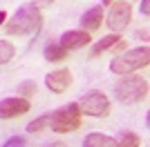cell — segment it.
<instances>
[{
  "label": "cell",
  "mask_w": 150,
  "mask_h": 147,
  "mask_svg": "<svg viewBox=\"0 0 150 147\" xmlns=\"http://www.w3.org/2000/svg\"><path fill=\"white\" fill-rule=\"evenodd\" d=\"M40 27H43L40 11L34 5H27V7H20L13 13V18L7 22L5 31L9 36H31V34H38Z\"/></svg>",
  "instance_id": "obj_1"
},
{
  "label": "cell",
  "mask_w": 150,
  "mask_h": 147,
  "mask_svg": "<svg viewBox=\"0 0 150 147\" xmlns=\"http://www.w3.org/2000/svg\"><path fill=\"white\" fill-rule=\"evenodd\" d=\"M114 96L117 100L123 105H134L141 103L146 96H148V80L141 78V76H128V78H121L114 87Z\"/></svg>",
  "instance_id": "obj_2"
},
{
  "label": "cell",
  "mask_w": 150,
  "mask_h": 147,
  "mask_svg": "<svg viewBox=\"0 0 150 147\" xmlns=\"http://www.w3.org/2000/svg\"><path fill=\"white\" fill-rule=\"evenodd\" d=\"M150 62V49L148 47H137V49H130V51H123L121 56H114V60L110 62V69L114 74H132L137 69L146 67Z\"/></svg>",
  "instance_id": "obj_3"
},
{
  "label": "cell",
  "mask_w": 150,
  "mask_h": 147,
  "mask_svg": "<svg viewBox=\"0 0 150 147\" xmlns=\"http://www.w3.org/2000/svg\"><path fill=\"white\" fill-rule=\"evenodd\" d=\"M50 127L58 134H67V132H76L81 127V109L76 103H69L61 109H56L52 114V123Z\"/></svg>",
  "instance_id": "obj_4"
},
{
  "label": "cell",
  "mask_w": 150,
  "mask_h": 147,
  "mask_svg": "<svg viewBox=\"0 0 150 147\" xmlns=\"http://www.w3.org/2000/svg\"><path fill=\"white\" fill-rule=\"evenodd\" d=\"M79 109L81 114H88V116H108L110 114V100L103 92H88L83 98H79Z\"/></svg>",
  "instance_id": "obj_5"
},
{
  "label": "cell",
  "mask_w": 150,
  "mask_h": 147,
  "mask_svg": "<svg viewBox=\"0 0 150 147\" xmlns=\"http://www.w3.org/2000/svg\"><path fill=\"white\" fill-rule=\"evenodd\" d=\"M132 16V7L130 2H114L110 13H108V27L117 34V31H123V27L130 22Z\"/></svg>",
  "instance_id": "obj_6"
},
{
  "label": "cell",
  "mask_w": 150,
  "mask_h": 147,
  "mask_svg": "<svg viewBox=\"0 0 150 147\" xmlns=\"http://www.w3.org/2000/svg\"><path fill=\"white\" fill-rule=\"evenodd\" d=\"M31 109V105L27 98L23 96H13V98H5L0 100V118H16V116H23Z\"/></svg>",
  "instance_id": "obj_7"
},
{
  "label": "cell",
  "mask_w": 150,
  "mask_h": 147,
  "mask_svg": "<svg viewBox=\"0 0 150 147\" xmlns=\"http://www.w3.org/2000/svg\"><path fill=\"white\" fill-rule=\"evenodd\" d=\"M45 85L50 87L52 92L63 94L72 85V74H69V69H56V71H52V74L45 76Z\"/></svg>",
  "instance_id": "obj_8"
},
{
  "label": "cell",
  "mask_w": 150,
  "mask_h": 147,
  "mask_svg": "<svg viewBox=\"0 0 150 147\" xmlns=\"http://www.w3.org/2000/svg\"><path fill=\"white\" fill-rule=\"evenodd\" d=\"M90 34L88 31H65L61 36V47L65 49V51H72V49H81V47H85V45H90Z\"/></svg>",
  "instance_id": "obj_9"
},
{
  "label": "cell",
  "mask_w": 150,
  "mask_h": 147,
  "mask_svg": "<svg viewBox=\"0 0 150 147\" xmlns=\"http://www.w3.org/2000/svg\"><path fill=\"white\" fill-rule=\"evenodd\" d=\"M101 22H103V7H92V9H88V11L81 16V27L83 31H96L101 27Z\"/></svg>",
  "instance_id": "obj_10"
},
{
  "label": "cell",
  "mask_w": 150,
  "mask_h": 147,
  "mask_svg": "<svg viewBox=\"0 0 150 147\" xmlns=\"http://www.w3.org/2000/svg\"><path fill=\"white\" fill-rule=\"evenodd\" d=\"M121 40H123V38H121L119 34H110V36L101 38L99 43H96L92 49H90V56H92V58H96V56H101L103 51H110V49H114L117 45L121 43Z\"/></svg>",
  "instance_id": "obj_11"
},
{
  "label": "cell",
  "mask_w": 150,
  "mask_h": 147,
  "mask_svg": "<svg viewBox=\"0 0 150 147\" xmlns=\"http://www.w3.org/2000/svg\"><path fill=\"white\" fill-rule=\"evenodd\" d=\"M83 145H85V147H117V145H114V138H112V136L99 134V132L88 134V136H85V141H83Z\"/></svg>",
  "instance_id": "obj_12"
},
{
  "label": "cell",
  "mask_w": 150,
  "mask_h": 147,
  "mask_svg": "<svg viewBox=\"0 0 150 147\" xmlns=\"http://www.w3.org/2000/svg\"><path fill=\"white\" fill-rule=\"evenodd\" d=\"M114 145L117 147H139L141 141H139V136L134 132H121L117 138H114Z\"/></svg>",
  "instance_id": "obj_13"
},
{
  "label": "cell",
  "mask_w": 150,
  "mask_h": 147,
  "mask_svg": "<svg viewBox=\"0 0 150 147\" xmlns=\"http://www.w3.org/2000/svg\"><path fill=\"white\" fill-rule=\"evenodd\" d=\"M67 56V51L61 47V45H56V43H50L47 47H45V58L50 62H58V60H63Z\"/></svg>",
  "instance_id": "obj_14"
},
{
  "label": "cell",
  "mask_w": 150,
  "mask_h": 147,
  "mask_svg": "<svg viewBox=\"0 0 150 147\" xmlns=\"http://www.w3.org/2000/svg\"><path fill=\"white\" fill-rule=\"evenodd\" d=\"M50 123H52V114H43V116H38L36 120H31L29 125H27V132H29V134H38V132H43Z\"/></svg>",
  "instance_id": "obj_15"
},
{
  "label": "cell",
  "mask_w": 150,
  "mask_h": 147,
  "mask_svg": "<svg viewBox=\"0 0 150 147\" xmlns=\"http://www.w3.org/2000/svg\"><path fill=\"white\" fill-rule=\"evenodd\" d=\"M13 56H16V49H13V45L9 43V40H0V65L9 62Z\"/></svg>",
  "instance_id": "obj_16"
},
{
  "label": "cell",
  "mask_w": 150,
  "mask_h": 147,
  "mask_svg": "<svg viewBox=\"0 0 150 147\" xmlns=\"http://www.w3.org/2000/svg\"><path fill=\"white\" fill-rule=\"evenodd\" d=\"M36 89H38L36 80H23V83L16 87V92H18L20 96H34V94H36Z\"/></svg>",
  "instance_id": "obj_17"
},
{
  "label": "cell",
  "mask_w": 150,
  "mask_h": 147,
  "mask_svg": "<svg viewBox=\"0 0 150 147\" xmlns=\"http://www.w3.org/2000/svg\"><path fill=\"white\" fill-rule=\"evenodd\" d=\"M25 145H27L25 136H11V138H9L2 147H25Z\"/></svg>",
  "instance_id": "obj_18"
},
{
  "label": "cell",
  "mask_w": 150,
  "mask_h": 147,
  "mask_svg": "<svg viewBox=\"0 0 150 147\" xmlns=\"http://www.w3.org/2000/svg\"><path fill=\"white\" fill-rule=\"evenodd\" d=\"M52 2H54V0H34V2H31V5L36 7L38 11H40V9H43V7H50Z\"/></svg>",
  "instance_id": "obj_19"
},
{
  "label": "cell",
  "mask_w": 150,
  "mask_h": 147,
  "mask_svg": "<svg viewBox=\"0 0 150 147\" xmlns=\"http://www.w3.org/2000/svg\"><path fill=\"white\" fill-rule=\"evenodd\" d=\"M139 9H141V13H144V16H148V13H150V0H141Z\"/></svg>",
  "instance_id": "obj_20"
},
{
  "label": "cell",
  "mask_w": 150,
  "mask_h": 147,
  "mask_svg": "<svg viewBox=\"0 0 150 147\" xmlns=\"http://www.w3.org/2000/svg\"><path fill=\"white\" fill-rule=\"evenodd\" d=\"M5 20H7V11H0V24L5 22Z\"/></svg>",
  "instance_id": "obj_21"
},
{
  "label": "cell",
  "mask_w": 150,
  "mask_h": 147,
  "mask_svg": "<svg viewBox=\"0 0 150 147\" xmlns=\"http://www.w3.org/2000/svg\"><path fill=\"white\" fill-rule=\"evenodd\" d=\"M114 0H103V5H112Z\"/></svg>",
  "instance_id": "obj_22"
},
{
  "label": "cell",
  "mask_w": 150,
  "mask_h": 147,
  "mask_svg": "<svg viewBox=\"0 0 150 147\" xmlns=\"http://www.w3.org/2000/svg\"><path fill=\"white\" fill-rule=\"evenodd\" d=\"M52 145H54V147H63V143H52Z\"/></svg>",
  "instance_id": "obj_23"
}]
</instances>
